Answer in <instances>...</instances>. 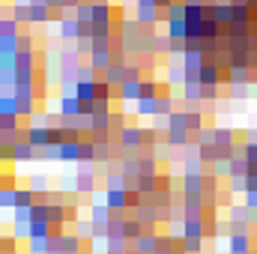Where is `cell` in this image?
<instances>
[{
  "label": "cell",
  "instance_id": "obj_2",
  "mask_svg": "<svg viewBox=\"0 0 257 254\" xmlns=\"http://www.w3.org/2000/svg\"><path fill=\"white\" fill-rule=\"evenodd\" d=\"M120 147H126V153H138L144 147V129L141 126H126L120 132Z\"/></svg>",
  "mask_w": 257,
  "mask_h": 254
},
{
  "label": "cell",
  "instance_id": "obj_7",
  "mask_svg": "<svg viewBox=\"0 0 257 254\" xmlns=\"http://www.w3.org/2000/svg\"><path fill=\"white\" fill-rule=\"evenodd\" d=\"M165 78H168V84L177 90V87H186V81H189V69L183 63H171L165 69Z\"/></svg>",
  "mask_w": 257,
  "mask_h": 254
},
{
  "label": "cell",
  "instance_id": "obj_1",
  "mask_svg": "<svg viewBox=\"0 0 257 254\" xmlns=\"http://www.w3.org/2000/svg\"><path fill=\"white\" fill-rule=\"evenodd\" d=\"M81 39V21L75 15L57 21V42H78Z\"/></svg>",
  "mask_w": 257,
  "mask_h": 254
},
{
  "label": "cell",
  "instance_id": "obj_12",
  "mask_svg": "<svg viewBox=\"0 0 257 254\" xmlns=\"http://www.w3.org/2000/svg\"><path fill=\"white\" fill-rule=\"evenodd\" d=\"M93 21H96V24H108V21H114V6H111L108 0H96Z\"/></svg>",
  "mask_w": 257,
  "mask_h": 254
},
{
  "label": "cell",
  "instance_id": "obj_18",
  "mask_svg": "<svg viewBox=\"0 0 257 254\" xmlns=\"http://www.w3.org/2000/svg\"><path fill=\"white\" fill-rule=\"evenodd\" d=\"M75 96L81 102H96V81H78L75 84Z\"/></svg>",
  "mask_w": 257,
  "mask_h": 254
},
{
  "label": "cell",
  "instance_id": "obj_21",
  "mask_svg": "<svg viewBox=\"0 0 257 254\" xmlns=\"http://www.w3.org/2000/svg\"><path fill=\"white\" fill-rule=\"evenodd\" d=\"M0 36L18 39V36H21V21H18V18H0Z\"/></svg>",
  "mask_w": 257,
  "mask_h": 254
},
{
  "label": "cell",
  "instance_id": "obj_28",
  "mask_svg": "<svg viewBox=\"0 0 257 254\" xmlns=\"http://www.w3.org/2000/svg\"><path fill=\"white\" fill-rule=\"evenodd\" d=\"M138 114L141 117H156V99H141L138 102Z\"/></svg>",
  "mask_w": 257,
  "mask_h": 254
},
{
  "label": "cell",
  "instance_id": "obj_4",
  "mask_svg": "<svg viewBox=\"0 0 257 254\" xmlns=\"http://www.w3.org/2000/svg\"><path fill=\"white\" fill-rule=\"evenodd\" d=\"M105 203L114 209V212H128L132 203H128V189H105Z\"/></svg>",
  "mask_w": 257,
  "mask_h": 254
},
{
  "label": "cell",
  "instance_id": "obj_13",
  "mask_svg": "<svg viewBox=\"0 0 257 254\" xmlns=\"http://www.w3.org/2000/svg\"><path fill=\"white\" fill-rule=\"evenodd\" d=\"M18 206V186H0V209H15Z\"/></svg>",
  "mask_w": 257,
  "mask_h": 254
},
{
  "label": "cell",
  "instance_id": "obj_20",
  "mask_svg": "<svg viewBox=\"0 0 257 254\" xmlns=\"http://www.w3.org/2000/svg\"><path fill=\"white\" fill-rule=\"evenodd\" d=\"M230 233H233V221L230 218H215L212 221V236L215 239H230Z\"/></svg>",
  "mask_w": 257,
  "mask_h": 254
},
{
  "label": "cell",
  "instance_id": "obj_8",
  "mask_svg": "<svg viewBox=\"0 0 257 254\" xmlns=\"http://www.w3.org/2000/svg\"><path fill=\"white\" fill-rule=\"evenodd\" d=\"M96 183H99V177H96V174L75 171V186H78V194H96Z\"/></svg>",
  "mask_w": 257,
  "mask_h": 254
},
{
  "label": "cell",
  "instance_id": "obj_32",
  "mask_svg": "<svg viewBox=\"0 0 257 254\" xmlns=\"http://www.w3.org/2000/svg\"><path fill=\"white\" fill-rule=\"evenodd\" d=\"M138 6H159V0H135Z\"/></svg>",
  "mask_w": 257,
  "mask_h": 254
},
{
  "label": "cell",
  "instance_id": "obj_25",
  "mask_svg": "<svg viewBox=\"0 0 257 254\" xmlns=\"http://www.w3.org/2000/svg\"><path fill=\"white\" fill-rule=\"evenodd\" d=\"M180 90H183V93H180L183 102H189V105H192V102H200V84H197V81H189V84L180 87Z\"/></svg>",
  "mask_w": 257,
  "mask_h": 254
},
{
  "label": "cell",
  "instance_id": "obj_15",
  "mask_svg": "<svg viewBox=\"0 0 257 254\" xmlns=\"http://www.w3.org/2000/svg\"><path fill=\"white\" fill-rule=\"evenodd\" d=\"M54 21V9L51 6H30V27L33 24H48Z\"/></svg>",
  "mask_w": 257,
  "mask_h": 254
},
{
  "label": "cell",
  "instance_id": "obj_6",
  "mask_svg": "<svg viewBox=\"0 0 257 254\" xmlns=\"http://www.w3.org/2000/svg\"><path fill=\"white\" fill-rule=\"evenodd\" d=\"M212 21H218L221 27H227L233 21V3L230 0H215L212 3Z\"/></svg>",
  "mask_w": 257,
  "mask_h": 254
},
{
  "label": "cell",
  "instance_id": "obj_34",
  "mask_svg": "<svg viewBox=\"0 0 257 254\" xmlns=\"http://www.w3.org/2000/svg\"><path fill=\"white\" fill-rule=\"evenodd\" d=\"M230 3H233V6H242V3H248V0H230Z\"/></svg>",
  "mask_w": 257,
  "mask_h": 254
},
{
  "label": "cell",
  "instance_id": "obj_9",
  "mask_svg": "<svg viewBox=\"0 0 257 254\" xmlns=\"http://www.w3.org/2000/svg\"><path fill=\"white\" fill-rule=\"evenodd\" d=\"M165 33H168L171 39H189V24H186V18H168V21H165Z\"/></svg>",
  "mask_w": 257,
  "mask_h": 254
},
{
  "label": "cell",
  "instance_id": "obj_23",
  "mask_svg": "<svg viewBox=\"0 0 257 254\" xmlns=\"http://www.w3.org/2000/svg\"><path fill=\"white\" fill-rule=\"evenodd\" d=\"M48 183H51V180H48V177H45V174H30V180H27V186H30V189L36 191V194H39V197H42V194H48V191H51V186H48Z\"/></svg>",
  "mask_w": 257,
  "mask_h": 254
},
{
  "label": "cell",
  "instance_id": "obj_24",
  "mask_svg": "<svg viewBox=\"0 0 257 254\" xmlns=\"http://www.w3.org/2000/svg\"><path fill=\"white\" fill-rule=\"evenodd\" d=\"M93 9H96V0H81L75 6V18L78 21H93Z\"/></svg>",
  "mask_w": 257,
  "mask_h": 254
},
{
  "label": "cell",
  "instance_id": "obj_14",
  "mask_svg": "<svg viewBox=\"0 0 257 254\" xmlns=\"http://www.w3.org/2000/svg\"><path fill=\"white\" fill-rule=\"evenodd\" d=\"M60 162H81V141H63L60 144Z\"/></svg>",
  "mask_w": 257,
  "mask_h": 254
},
{
  "label": "cell",
  "instance_id": "obj_31",
  "mask_svg": "<svg viewBox=\"0 0 257 254\" xmlns=\"http://www.w3.org/2000/svg\"><path fill=\"white\" fill-rule=\"evenodd\" d=\"M245 206L248 209H257V191H245Z\"/></svg>",
  "mask_w": 257,
  "mask_h": 254
},
{
  "label": "cell",
  "instance_id": "obj_22",
  "mask_svg": "<svg viewBox=\"0 0 257 254\" xmlns=\"http://www.w3.org/2000/svg\"><path fill=\"white\" fill-rule=\"evenodd\" d=\"M141 177H159V159H156V153L150 156H141Z\"/></svg>",
  "mask_w": 257,
  "mask_h": 254
},
{
  "label": "cell",
  "instance_id": "obj_19",
  "mask_svg": "<svg viewBox=\"0 0 257 254\" xmlns=\"http://www.w3.org/2000/svg\"><path fill=\"white\" fill-rule=\"evenodd\" d=\"M200 102H192L189 108H186V114H189V129H192V135L194 132H200V129H206V123H203V114H200V108H197Z\"/></svg>",
  "mask_w": 257,
  "mask_h": 254
},
{
  "label": "cell",
  "instance_id": "obj_16",
  "mask_svg": "<svg viewBox=\"0 0 257 254\" xmlns=\"http://www.w3.org/2000/svg\"><path fill=\"white\" fill-rule=\"evenodd\" d=\"M75 233H78L84 242L96 239V224H93V218H90V215H87V218H78V221H75Z\"/></svg>",
  "mask_w": 257,
  "mask_h": 254
},
{
  "label": "cell",
  "instance_id": "obj_17",
  "mask_svg": "<svg viewBox=\"0 0 257 254\" xmlns=\"http://www.w3.org/2000/svg\"><path fill=\"white\" fill-rule=\"evenodd\" d=\"M51 236H27V254H48Z\"/></svg>",
  "mask_w": 257,
  "mask_h": 254
},
{
  "label": "cell",
  "instance_id": "obj_26",
  "mask_svg": "<svg viewBox=\"0 0 257 254\" xmlns=\"http://www.w3.org/2000/svg\"><path fill=\"white\" fill-rule=\"evenodd\" d=\"M209 168H212V174H215L218 180H227V177H230V159H224V156H221V159H215Z\"/></svg>",
  "mask_w": 257,
  "mask_h": 254
},
{
  "label": "cell",
  "instance_id": "obj_30",
  "mask_svg": "<svg viewBox=\"0 0 257 254\" xmlns=\"http://www.w3.org/2000/svg\"><path fill=\"white\" fill-rule=\"evenodd\" d=\"M230 99H248V87L245 84H233L230 87Z\"/></svg>",
  "mask_w": 257,
  "mask_h": 254
},
{
  "label": "cell",
  "instance_id": "obj_3",
  "mask_svg": "<svg viewBox=\"0 0 257 254\" xmlns=\"http://www.w3.org/2000/svg\"><path fill=\"white\" fill-rule=\"evenodd\" d=\"M254 233H230L227 239V254H251L254 251Z\"/></svg>",
  "mask_w": 257,
  "mask_h": 254
},
{
  "label": "cell",
  "instance_id": "obj_27",
  "mask_svg": "<svg viewBox=\"0 0 257 254\" xmlns=\"http://www.w3.org/2000/svg\"><path fill=\"white\" fill-rule=\"evenodd\" d=\"M183 248H186L189 254H200L203 248H206V236H186Z\"/></svg>",
  "mask_w": 257,
  "mask_h": 254
},
{
  "label": "cell",
  "instance_id": "obj_35",
  "mask_svg": "<svg viewBox=\"0 0 257 254\" xmlns=\"http://www.w3.org/2000/svg\"><path fill=\"white\" fill-rule=\"evenodd\" d=\"M156 254H174V251H156Z\"/></svg>",
  "mask_w": 257,
  "mask_h": 254
},
{
  "label": "cell",
  "instance_id": "obj_33",
  "mask_svg": "<svg viewBox=\"0 0 257 254\" xmlns=\"http://www.w3.org/2000/svg\"><path fill=\"white\" fill-rule=\"evenodd\" d=\"M174 3H177V0H159V9H171Z\"/></svg>",
  "mask_w": 257,
  "mask_h": 254
},
{
  "label": "cell",
  "instance_id": "obj_11",
  "mask_svg": "<svg viewBox=\"0 0 257 254\" xmlns=\"http://www.w3.org/2000/svg\"><path fill=\"white\" fill-rule=\"evenodd\" d=\"M141 84L144 81H126V84H120L117 90H120V102H141Z\"/></svg>",
  "mask_w": 257,
  "mask_h": 254
},
{
  "label": "cell",
  "instance_id": "obj_5",
  "mask_svg": "<svg viewBox=\"0 0 257 254\" xmlns=\"http://www.w3.org/2000/svg\"><path fill=\"white\" fill-rule=\"evenodd\" d=\"M24 135H27V141H30L36 150H42V147L51 144V126H36V123H30Z\"/></svg>",
  "mask_w": 257,
  "mask_h": 254
},
{
  "label": "cell",
  "instance_id": "obj_10",
  "mask_svg": "<svg viewBox=\"0 0 257 254\" xmlns=\"http://www.w3.org/2000/svg\"><path fill=\"white\" fill-rule=\"evenodd\" d=\"M48 221H51L54 227H66V224H69V209H66V203H48Z\"/></svg>",
  "mask_w": 257,
  "mask_h": 254
},
{
  "label": "cell",
  "instance_id": "obj_29",
  "mask_svg": "<svg viewBox=\"0 0 257 254\" xmlns=\"http://www.w3.org/2000/svg\"><path fill=\"white\" fill-rule=\"evenodd\" d=\"M227 189L233 194H245V177H230L227 180Z\"/></svg>",
  "mask_w": 257,
  "mask_h": 254
}]
</instances>
